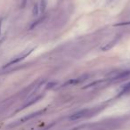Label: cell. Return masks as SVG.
I'll list each match as a JSON object with an SVG mask.
<instances>
[{"mask_svg":"<svg viewBox=\"0 0 130 130\" xmlns=\"http://www.w3.org/2000/svg\"><path fill=\"white\" fill-rule=\"evenodd\" d=\"M33 50H34V48L28 49V50L23 51V52H22V54H20L19 55H17L16 57L13 58V60H11V61H10L9 62L6 63V64L4 66V68H7V67H9V66H12V65L16 64V63L20 62L21 61H22L23 59H25V58L27 57V56H29V54H30L31 53L33 52Z\"/></svg>","mask_w":130,"mask_h":130,"instance_id":"6da1fadb","label":"cell"},{"mask_svg":"<svg viewBox=\"0 0 130 130\" xmlns=\"http://www.w3.org/2000/svg\"><path fill=\"white\" fill-rule=\"evenodd\" d=\"M45 109H44V110H38V111L37 112H34V113L32 114H29V115L25 116V117L22 118V119H20L18 121H16V123H15L14 125H13V126H15V125H19V124H22V123H24V122H27L28 120H29V119H33V118L37 117V116H39L41 115V114H43L44 112L45 111Z\"/></svg>","mask_w":130,"mask_h":130,"instance_id":"7a4b0ae2","label":"cell"},{"mask_svg":"<svg viewBox=\"0 0 130 130\" xmlns=\"http://www.w3.org/2000/svg\"><path fill=\"white\" fill-rule=\"evenodd\" d=\"M89 110L88 109H83L81 110H78V111L73 113L72 115L70 116V119L71 120H78V119H83V118L87 117V115H88Z\"/></svg>","mask_w":130,"mask_h":130,"instance_id":"3957f363","label":"cell"},{"mask_svg":"<svg viewBox=\"0 0 130 130\" xmlns=\"http://www.w3.org/2000/svg\"><path fill=\"white\" fill-rule=\"evenodd\" d=\"M89 78L88 75H82L81 77H78L77 78H71V79L68 80L67 82H65L62 85V87L65 86H71V85H77V84H79L81 82H84L85 80H87Z\"/></svg>","mask_w":130,"mask_h":130,"instance_id":"277c9868","label":"cell"},{"mask_svg":"<svg viewBox=\"0 0 130 130\" xmlns=\"http://www.w3.org/2000/svg\"><path fill=\"white\" fill-rule=\"evenodd\" d=\"M119 37H116L115 38H113V39L111 40L110 42H108L107 44H105L103 46L101 47V50L103 51V52H106V51H109L110 49H111L112 47L114 46V45H116V44L118 43V41H119Z\"/></svg>","mask_w":130,"mask_h":130,"instance_id":"5b68a950","label":"cell"},{"mask_svg":"<svg viewBox=\"0 0 130 130\" xmlns=\"http://www.w3.org/2000/svg\"><path fill=\"white\" fill-rule=\"evenodd\" d=\"M43 95H44V94H39V95H37V96H34V97H32V98H29L28 101H26L25 104H24L21 109H24V108H26V107H29V106H30V105L36 103L37 102L39 101V100L43 97Z\"/></svg>","mask_w":130,"mask_h":130,"instance_id":"8992f818","label":"cell"},{"mask_svg":"<svg viewBox=\"0 0 130 130\" xmlns=\"http://www.w3.org/2000/svg\"><path fill=\"white\" fill-rule=\"evenodd\" d=\"M39 6V12L40 13H44L45 12L47 6V0H40V3L38 5Z\"/></svg>","mask_w":130,"mask_h":130,"instance_id":"52a82bcc","label":"cell"},{"mask_svg":"<svg viewBox=\"0 0 130 130\" xmlns=\"http://www.w3.org/2000/svg\"><path fill=\"white\" fill-rule=\"evenodd\" d=\"M130 91V82L129 83H127L126 85L123 86V87L121 88L120 92H119V95H121V94H126V93L129 92Z\"/></svg>","mask_w":130,"mask_h":130,"instance_id":"ba28073f","label":"cell"},{"mask_svg":"<svg viewBox=\"0 0 130 130\" xmlns=\"http://www.w3.org/2000/svg\"><path fill=\"white\" fill-rule=\"evenodd\" d=\"M40 13L39 12V6H38V4H36L34 6H33V9H32V14L34 16H38V14Z\"/></svg>","mask_w":130,"mask_h":130,"instance_id":"9c48e42d","label":"cell"},{"mask_svg":"<svg viewBox=\"0 0 130 130\" xmlns=\"http://www.w3.org/2000/svg\"><path fill=\"white\" fill-rule=\"evenodd\" d=\"M44 18H45V16H43V17H42L41 19H39V20L36 21V22H35L34 23H32V24H31V26H30V28H29V29H33V28H34V27H36V26L38 25V24H39L40 22H41L42 21L44 20Z\"/></svg>","mask_w":130,"mask_h":130,"instance_id":"30bf717a","label":"cell"},{"mask_svg":"<svg viewBox=\"0 0 130 130\" xmlns=\"http://www.w3.org/2000/svg\"><path fill=\"white\" fill-rule=\"evenodd\" d=\"M55 85H56L55 82H51V83L47 84V85H46V87H45V88H46V89H50V88H52V87H54Z\"/></svg>","mask_w":130,"mask_h":130,"instance_id":"8fae6325","label":"cell"},{"mask_svg":"<svg viewBox=\"0 0 130 130\" xmlns=\"http://www.w3.org/2000/svg\"><path fill=\"white\" fill-rule=\"evenodd\" d=\"M130 24V22H121V23H117L115 24L114 26H125V25H129Z\"/></svg>","mask_w":130,"mask_h":130,"instance_id":"7c38bea8","label":"cell"},{"mask_svg":"<svg viewBox=\"0 0 130 130\" xmlns=\"http://www.w3.org/2000/svg\"><path fill=\"white\" fill-rule=\"evenodd\" d=\"M4 40H5V38H1V39H0V45H2V43L4 42Z\"/></svg>","mask_w":130,"mask_h":130,"instance_id":"4fadbf2b","label":"cell"},{"mask_svg":"<svg viewBox=\"0 0 130 130\" xmlns=\"http://www.w3.org/2000/svg\"><path fill=\"white\" fill-rule=\"evenodd\" d=\"M112 1H114V0H107V3L109 4V3H111Z\"/></svg>","mask_w":130,"mask_h":130,"instance_id":"5bb4252c","label":"cell"},{"mask_svg":"<svg viewBox=\"0 0 130 130\" xmlns=\"http://www.w3.org/2000/svg\"><path fill=\"white\" fill-rule=\"evenodd\" d=\"M1 23H2V22H0V27H1Z\"/></svg>","mask_w":130,"mask_h":130,"instance_id":"9a60e30c","label":"cell"}]
</instances>
